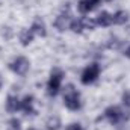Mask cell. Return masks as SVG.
<instances>
[{
  "mask_svg": "<svg viewBox=\"0 0 130 130\" xmlns=\"http://www.w3.org/2000/svg\"><path fill=\"white\" fill-rule=\"evenodd\" d=\"M62 100H64V106L68 110H71V112H77V110L82 109V97H80V92L76 89V86L73 83H70V85L65 86Z\"/></svg>",
  "mask_w": 130,
  "mask_h": 130,
  "instance_id": "cell-1",
  "label": "cell"
},
{
  "mask_svg": "<svg viewBox=\"0 0 130 130\" xmlns=\"http://www.w3.org/2000/svg\"><path fill=\"white\" fill-rule=\"evenodd\" d=\"M5 106H6V110H8L9 113H17V112L21 109V100L17 97V95L9 94V95L6 97Z\"/></svg>",
  "mask_w": 130,
  "mask_h": 130,
  "instance_id": "cell-9",
  "label": "cell"
},
{
  "mask_svg": "<svg viewBox=\"0 0 130 130\" xmlns=\"http://www.w3.org/2000/svg\"><path fill=\"white\" fill-rule=\"evenodd\" d=\"M30 30L35 33V36H42V38H44V36L47 35V26H45L44 20L35 18L33 23L30 24Z\"/></svg>",
  "mask_w": 130,
  "mask_h": 130,
  "instance_id": "cell-11",
  "label": "cell"
},
{
  "mask_svg": "<svg viewBox=\"0 0 130 130\" xmlns=\"http://www.w3.org/2000/svg\"><path fill=\"white\" fill-rule=\"evenodd\" d=\"M95 23H97V26H100V27H109V26L113 24V17H112L110 12L101 11L97 17H95Z\"/></svg>",
  "mask_w": 130,
  "mask_h": 130,
  "instance_id": "cell-10",
  "label": "cell"
},
{
  "mask_svg": "<svg viewBox=\"0 0 130 130\" xmlns=\"http://www.w3.org/2000/svg\"><path fill=\"white\" fill-rule=\"evenodd\" d=\"M2 86H3V77H2V74H0V89H2Z\"/></svg>",
  "mask_w": 130,
  "mask_h": 130,
  "instance_id": "cell-22",
  "label": "cell"
},
{
  "mask_svg": "<svg viewBox=\"0 0 130 130\" xmlns=\"http://www.w3.org/2000/svg\"><path fill=\"white\" fill-rule=\"evenodd\" d=\"M129 117H130L129 112H126V110H124L123 107H120V106H109V107H106V110H104V118H106L112 126H118V124L127 121Z\"/></svg>",
  "mask_w": 130,
  "mask_h": 130,
  "instance_id": "cell-3",
  "label": "cell"
},
{
  "mask_svg": "<svg viewBox=\"0 0 130 130\" xmlns=\"http://www.w3.org/2000/svg\"><path fill=\"white\" fill-rule=\"evenodd\" d=\"M6 130H21V121L17 117H12L6 123Z\"/></svg>",
  "mask_w": 130,
  "mask_h": 130,
  "instance_id": "cell-16",
  "label": "cell"
},
{
  "mask_svg": "<svg viewBox=\"0 0 130 130\" xmlns=\"http://www.w3.org/2000/svg\"><path fill=\"white\" fill-rule=\"evenodd\" d=\"M26 115H36V109H35V98L33 95H24L21 98V109Z\"/></svg>",
  "mask_w": 130,
  "mask_h": 130,
  "instance_id": "cell-8",
  "label": "cell"
},
{
  "mask_svg": "<svg viewBox=\"0 0 130 130\" xmlns=\"http://www.w3.org/2000/svg\"><path fill=\"white\" fill-rule=\"evenodd\" d=\"M65 130H83V127H82L79 123H71V124L67 126V129Z\"/></svg>",
  "mask_w": 130,
  "mask_h": 130,
  "instance_id": "cell-20",
  "label": "cell"
},
{
  "mask_svg": "<svg viewBox=\"0 0 130 130\" xmlns=\"http://www.w3.org/2000/svg\"><path fill=\"white\" fill-rule=\"evenodd\" d=\"M101 2H107V3H109V2H112V0H101Z\"/></svg>",
  "mask_w": 130,
  "mask_h": 130,
  "instance_id": "cell-23",
  "label": "cell"
},
{
  "mask_svg": "<svg viewBox=\"0 0 130 130\" xmlns=\"http://www.w3.org/2000/svg\"><path fill=\"white\" fill-rule=\"evenodd\" d=\"M70 21H71V14H70V8L67 6V9L64 8V11L55 18L53 26L58 32H65L67 29H70Z\"/></svg>",
  "mask_w": 130,
  "mask_h": 130,
  "instance_id": "cell-6",
  "label": "cell"
},
{
  "mask_svg": "<svg viewBox=\"0 0 130 130\" xmlns=\"http://www.w3.org/2000/svg\"><path fill=\"white\" fill-rule=\"evenodd\" d=\"M121 45H123V41H121L118 36H110L109 41H107V47H109L110 50H118Z\"/></svg>",
  "mask_w": 130,
  "mask_h": 130,
  "instance_id": "cell-17",
  "label": "cell"
},
{
  "mask_svg": "<svg viewBox=\"0 0 130 130\" xmlns=\"http://www.w3.org/2000/svg\"><path fill=\"white\" fill-rule=\"evenodd\" d=\"M112 17H113V24H117V26H123V24H126L127 21H129V12L127 11H117L115 14H112Z\"/></svg>",
  "mask_w": 130,
  "mask_h": 130,
  "instance_id": "cell-14",
  "label": "cell"
},
{
  "mask_svg": "<svg viewBox=\"0 0 130 130\" xmlns=\"http://www.w3.org/2000/svg\"><path fill=\"white\" fill-rule=\"evenodd\" d=\"M27 130H36V129H33V127H30V129H27Z\"/></svg>",
  "mask_w": 130,
  "mask_h": 130,
  "instance_id": "cell-24",
  "label": "cell"
},
{
  "mask_svg": "<svg viewBox=\"0 0 130 130\" xmlns=\"http://www.w3.org/2000/svg\"><path fill=\"white\" fill-rule=\"evenodd\" d=\"M64 77H65V73H64L62 68H59V67L52 68L50 77H48V82H47V94L50 97H56L61 92Z\"/></svg>",
  "mask_w": 130,
  "mask_h": 130,
  "instance_id": "cell-2",
  "label": "cell"
},
{
  "mask_svg": "<svg viewBox=\"0 0 130 130\" xmlns=\"http://www.w3.org/2000/svg\"><path fill=\"white\" fill-rule=\"evenodd\" d=\"M70 29H71L74 33H82V32H85L83 18H71V21H70Z\"/></svg>",
  "mask_w": 130,
  "mask_h": 130,
  "instance_id": "cell-15",
  "label": "cell"
},
{
  "mask_svg": "<svg viewBox=\"0 0 130 130\" xmlns=\"http://www.w3.org/2000/svg\"><path fill=\"white\" fill-rule=\"evenodd\" d=\"M124 56H126V58H129V59H130V45L127 47V48H126V50H124Z\"/></svg>",
  "mask_w": 130,
  "mask_h": 130,
  "instance_id": "cell-21",
  "label": "cell"
},
{
  "mask_svg": "<svg viewBox=\"0 0 130 130\" xmlns=\"http://www.w3.org/2000/svg\"><path fill=\"white\" fill-rule=\"evenodd\" d=\"M83 24H85V30H94L97 26L95 18H89V17H83Z\"/></svg>",
  "mask_w": 130,
  "mask_h": 130,
  "instance_id": "cell-18",
  "label": "cell"
},
{
  "mask_svg": "<svg viewBox=\"0 0 130 130\" xmlns=\"http://www.w3.org/2000/svg\"><path fill=\"white\" fill-rule=\"evenodd\" d=\"M100 3H101V0H80V2L77 3V11H79L80 14L86 15V14L92 12L94 9H97Z\"/></svg>",
  "mask_w": 130,
  "mask_h": 130,
  "instance_id": "cell-7",
  "label": "cell"
},
{
  "mask_svg": "<svg viewBox=\"0 0 130 130\" xmlns=\"http://www.w3.org/2000/svg\"><path fill=\"white\" fill-rule=\"evenodd\" d=\"M9 70L17 74V76H26L27 71L30 70V61L26 56H17L9 62Z\"/></svg>",
  "mask_w": 130,
  "mask_h": 130,
  "instance_id": "cell-5",
  "label": "cell"
},
{
  "mask_svg": "<svg viewBox=\"0 0 130 130\" xmlns=\"http://www.w3.org/2000/svg\"><path fill=\"white\" fill-rule=\"evenodd\" d=\"M33 38H35V33L30 30V27H29V29H21L20 33H18V41H20V44H21L23 47L30 45L33 42Z\"/></svg>",
  "mask_w": 130,
  "mask_h": 130,
  "instance_id": "cell-12",
  "label": "cell"
},
{
  "mask_svg": "<svg viewBox=\"0 0 130 130\" xmlns=\"http://www.w3.org/2000/svg\"><path fill=\"white\" fill-rule=\"evenodd\" d=\"M123 104L126 107H130V91H126L123 94Z\"/></svg>",
  "mask_w": 130,
  "mask_h": 130,
  "instance_id": "cell-19",
  "label": "cell"
},
{
  "mask_svg": "<svg viewBox=\"0 0 130 130\" xmlns=\"http://www.w3.org/2000/svg\"><path fill=\"white\" fill-rule=\"evenodd\" d=\"M62 127V121L58 115H50L45 121V129L47 130H59Z\"/></svg>",
  "mask_w": 130,
  "mask_h": 130,
  "instance_id": "cell-13",
  "label": "cell"
},
{
  "mask_svg": "<svg viewBox=\"0 0 130 130\" xmlns=\"http://www.w3.org/2000/svg\"><path fill=\"white\" fill-rule=\"evenodd\" d=\"M100 73H101V67L97 64V62H94V64H89L88 67H85V70L82 71V74H80V82L83 83V85H92V83H95L98 80V77H100Z\"/></svg>",
  "mask_w": 130,
  "mask_h": 130,
  "instance_id": "cell-4",
  "label": "cell"
}]
</instances>
